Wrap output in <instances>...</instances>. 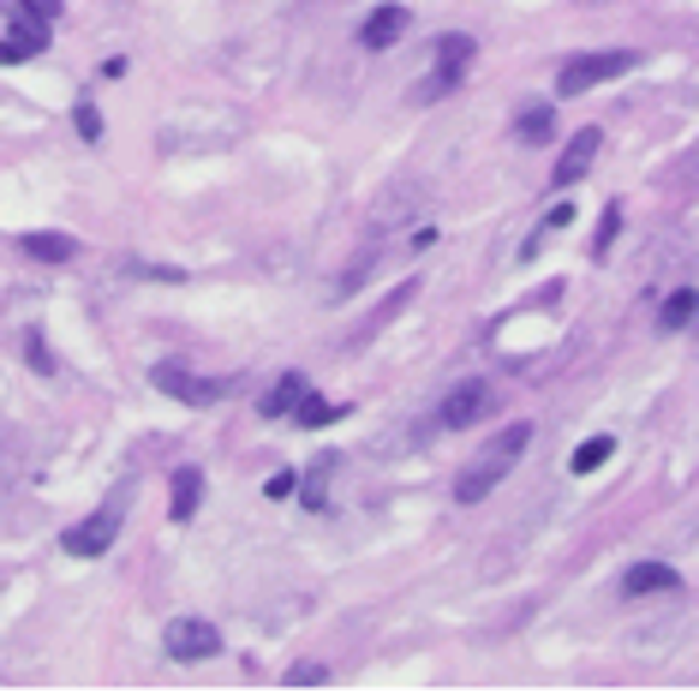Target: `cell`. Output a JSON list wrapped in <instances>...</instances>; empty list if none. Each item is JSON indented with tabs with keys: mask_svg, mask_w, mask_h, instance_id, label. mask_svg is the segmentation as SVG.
Segmentation results:
<instances>
[{
	"mask_svg": "<svg viewBox=\"0 0 699 694\" xmlns=\"http://www.w3.org/2000/svg\"><path fill=\"white\" fill-rule=\"evenodd\" d=\"M19 252L36 263H72L79 258V240L72 234H19Z\"/></svg>",
	"mask_w": 699,
	"mask_h": 694,
	"instance_id": "12",
	"label": "cell"
},
{
	"mask_svg": "<svg viewBox=\"0 0 699 694\" xmlns=\"http://www.w3.org/2000/svg\"><path fill=\"white\" fill-rule=\"evenodd\" d=\"M407 7H400V0H383V7H371L365 12V24H359V42L371 54H383V49H395L400 37H407Z\"/></svg>",
	"mask_w": 699,
	"mask_h": 694,
	"instance_id": "10",
	"label": "cell"
},
{
	"mask_svg": "<svg viewBox=\"0 0 699 694\" xmlns=\"http://www.w3.org/2000/svg\"><path fill=\"white\" fill-rule=\"evenodd\" d=\"M12 37H0V66H24V61H36L42 49H49V31L54 24L49 19H36V12H24V7H12V24H7Z\"/></svg>",
	"mask_w": 699,
	"mask_h": 694,
	"instance_id": "7",
	"label": "cell"
},
{
	"mask_svg": "<svg viewBox=\"0 0 699 694\" xmlns=\"http://www.w3.org/2000/svg\"><path fill=\"white\" fill-rule=\"evenodd\" d=\"M490 407V383L484 377H467V383H455L449 395H442V407H437V419L449 425V432H467L472 419Z\"/></svg>",
	"mask_w": 699,
	"mask_h": 694,
	"instance_id": "9",
	"label": "cell"
},
{
	"mask_svg": "<svg viewBox=\"0 0 699 694\" xmlns=\"http://www.w3.org/2000/svg\"><path fill=\"white\" fill-rule=\"evenodd\" d=\"M598 151H604V132H598V126H580L574 138H568V151L556 156V174H550V186L568 191L574 180H586V168L598 162Z\"/></svg>",
	"mask_w": 699,
	"mask_h": 694,
	"instance_id": "8",
	"label": "cell"
},
{
	"mask_svg": "<svg viewBox=\"0 0 699 694\" xmlns=\"http://www.w3.org/2000/svg\"><path fill=\"white\" fill-rule=\"evenodd\" d=\"M19 7H24V12H36V19H49V24H54V19H61V7H66V0H19Z\"/></svg>",
	"mask_w": 699,
	"mask_h": 694,
	"instance_id": "24",
	"label": "cell"
},
{
	"mask_svg": "<svg viewBox=\"0 0 699 694\" xmlns=\"http://www.w3.org/2000/svg\"><path fill=\"white\" fill-rule=\"evenodd\" d=\"M323 676H330L323 664H293V671H288V688H317Z\"/></svg>",
	"mask_w": 699,
	"mask_h": 694,
	"instance_id": "22",
	"label": "cell"
},
{
	"mask_svg": "<svg viewBox=\"0 0 699 694\" xmlns=\"http://www.w3.org/2000/svg\"><path fill=\"white\" fill-rule=\"evenodd\" d=\"M622 593L628 599H646V593H681V574L669 563H634L622 574Z\"/></svg>",
	"mask_w": 699,
	"mask_h": 694,
	"instance_id": "11",
	"label": "cell"
},
{
	"mask_svg": "<svg viewBox=\"0 0 699 694\" xmlns=\"http://www.w3.org/2000/svg\"><path fill=\"white\" fill-rule=\"evenodd\" d=\"M616 228H622V204H604V221H598V240H592V252H609V240H616Z\"/></svg>",
	"mask_w": 699,
	"mask_h": 694,
	"instance_id": "20",
	"label": "cell"
},
{
	"mask_svg": "<svg viewBox=\"0 0 699 694\" xmlns=\"http://www.w3.org/2000/svg\"><path fill=\"white\" fill-rule=\"evenodd\" d=\"M198 504H204V474H198V467H180V474H174V521H191V515H198Z\"/></svg>",
	"mask_w": 699,
	"mask_h": 694,
	"instance_id": "16",
	"label": "cell"
},
{
	"mask_svg": "<svg viewBox=\"0 0 699 694\" xmlns=\"http://www.w3.org/2000/svg\"><path fill=\"white\" fill-rule=\"evenodd\" d=\"M126 504H132V485H121V491L108 497V504H96L84 521H72L66 527V557H108L114 551V539H121V527H126Z\"/></svg>",
	"mask_w": 699,
	"mask_h": 694,
	"instance_id": "2",
	"label": "cell"
},
{
	"mask_svg": "<svg viewBox=\"0 0 699 694\" xmlns=\"http://www.w3.org/2000/svg\"><path fill=\"white\" fill-rule=\"evenodd\" d=\"M341 413H353V407H341V402H323L317 390H305V402L293 407V419H300L305 432H323V425H335V419H341Z\"/></svg>",
	"mask_w": 699,
	"mask_h": 694,
	"instance_id": "17",
	"label": "cell"
},
{
	"mask_svg": "<svg viewBox=\"0 0 699 694\" xmlns=\"http://www.w3.org/2000/svg\"><path fill=\"white\" fill-rule=\"evenodd\" d=\"M514 138L520 144H550L556 138V108H550V102H526V108L514 114Z\"/></svg>",
	"mask_w": 699,
	"mask_h": 694,
	"instance_id": "13",
	"label": "cell"
},
{
	"mask_svg": "<svg viewBox=\"0 0 699 694\" xmlns=\"http://www.w3.org/2000/svg\"><path fill=\"white\" fill-rule=\"evenodd\" d=\"M699 318V293L693 288H681V293H669V300H664V330H688V323Z\"/></svg>",
	"mask_w": 699,
	"mask_h": 694,
	"instance_id": "18",
	"label": "cell"
},
{
	"mask_svg": "<svg viewBox=\"0 0 699 694\" xmlns=\"http://www.w3.org/2000/svg\"><path fill=\"white\" fill-rule=\"evenodd\" d=\"M293 485H300V479H293V474H275L270 485H263V491H270V497H293Z\"/></svg>",
	"mask_w": 699,
	"mask_h": 694,
	"instance_id": "26",
	"label": "cell"
},
{
	"mask_svg": "<svg viewBox=\"0 0 699 694\" xmlns=\"http://www.w3.org/2000/svg\"><path fill=\"white\" fill-rule=\"evenodd\" d=\"M634 66H639V54H634V49H598V54H574V61L556 72V96H586L592 84L628 79Z\"/></svg>",
	"mask_w": 699,
	"mask_h": 694,
	"instance_id": "3",
	"label": "cell"
},
{
	"mask_svg": "<svg viewBox=\"0 0 699 694\" xmlns=\"http://www.w3.org/2000/svg\"><path fill=\"white\" fill-rule=\"evenodd\" d=\"M335 462L341 455H317V462H311V474H305V485H300V504L305 509H330V479H335Z\"/></svg>",
	"mask_w": 699,
	"mask_h": 694,
	"instance_id": "15",
	"label": "cell"
},
{
	"mask_svg": "<svg viewBox=\"0 0 699 694\" xmlns=\"http://www.w3.org/2000/svg\"><path fill=\"white\" fill-rule=\"evenodd\" d=\"M609 455H616V437H586V443H580V449H574V474H592V467H604L609 462Z\"/></svg>",
	"mask_w": 699,
	"mask_h": 694,
	"instance_id": "19",
	"label": "cell"
},
{
	"mask_svg": "<svg viewBox=\"0 0 699 694\" xmlns=\"http://www.w3.org/2000/svg\"><path fill=\"white\" fill-rule=\"evenodd\" d=\"M72 121H79V138H84V144H96V138H102V114H96V102H79V114H72Z\"/></svg>",
	"mask_w": 699,
	"mask_h": 694,
	"instance_id": "21",
	"label": "cell"
},
{
	"mask_svg": "<svg viewBox=\"0 0 699 694\" xmlns=\"http://www.w3.org/2000/svg\"><path fill=\"white\" fill-rule=\"evenodd\" d=\"M161 653L174 664H198V659H216L221 653V629L210 617H174L168 629H161Z\"/></svg>",
	"mask_w": 699,
	"mask_h": 694,
	"instance_id": "5",
	"label": "cell"
},
{
	"mask_svg": "<svg viewBox=\"0 0 699 694\" xmlns=\"http://www.w3.org/2000/svg\"><path fill=\"white\" fill-rule=\"evenodd\" d=\"M305 390H311L305 372H281V377H275V390L263 395V413H270V419H293V407L305 402Z\"/></svg>",
	"mask_w": 699,
	"mask_h": 694,
	"instance_id": "14",
	"label": "cell"
},
{
	"mask_svg": "<svg viewBox=\"0 0 699 694\" xmlns=\"http://www.w3.org/2000/svg\"><path fill=\"white\" fill-rule=\"evenodd\" d=\"M150 383L161 395H174V402H186V407H216L221 395L233 390V377H204V372H191V365H180V360L150 365Z\"/></svg>",
	"mask_w": 699,
	"mask_h": 694,
	"instance_id": "4",
	"label": "cell"
},
{
	"mask_svg": "<svg viewBox=\"0 0 699 694\" xmlns=\"http://www.w3.org/2000/svg\"><path fill=\"white\" fill-rule=\"evenodd\" d=\"M24 348H31V365H36L42 377H49V372H54V353H49V342H42V335L31 330V335H24Z\"/></svg>",
	"mask_w": 699,
	"mask_h": 694,
	"instance_id": "23",
	"label": "cell"
},
{
	"mask_svg": "<svg viewBox=\"0 0 699 694\" xmlns=\"http://www.w3.org/2000/svg\"><path fill=\"white\" fill-rule=\"evenodd\" d=\"M526 443H532V425H526V419L502 425V432L490 437L467 467H460V479H455V504H484V497L514 474V462L526 455Z\"/></svg>",
	"mask_w": 699,
	"mask_h": 694,
	"instance_id": "1",
	"label": "cell"
},
{
	"mask_svg": "<svg viewBox=\"0 0 699 694\" xmlns=\"http://www.w3.org/2000/svg\"><path fill=\"white\" fill-rule=\"evenodd\" d=\"M568 221H574V204H556V210L544 216V234H562V228H568Z\"/></svg>",
	"mask_w": 699,
	"mask_h": 694,
	"instance_id": "25",
	"label": "cell"
},
{
	"mask_svg": "<svg viewBox=\"0 0 699 694\" xmlns=\"http://www.w3.org/2000/svg\"><path fill=\"white\" fill-rule=\"evenodd\" d=\"M467 66H472V37H442L437 42V66H430V79L419 84V102H437L442 91H455L460 79H467Z\"/></svg>",
	"mask_w": 699,
	"mask_h": 694,
	"instance_id": "6",
	"label": "cell"
}]
</instances>
